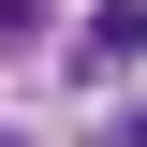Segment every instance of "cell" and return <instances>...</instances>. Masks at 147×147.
I'll return each mask as SVG.
<instances>
[{"mask_svg": "<svg viewBox=\"0 0 147 147\" xmlns=\"http://www.w3.org/2000/svg\"><path fill=\"white\" fill-rule=\"evenodd\" d=\"M132 59H147V0H103V15L74 30V88H118Z\"/></svg>", "mask_w": 147, "mask_h": 147, "instance_id": "6da1fadb", "label": "cell"}, {"mask_svg": "<svg viewBox=\"0 0 147 147\" xmlns=\"http://www.w3.org/2000/svg\"><path fill=\"white\" fill-rule=\"evenodd\" d=\"M0 147H30V132H0Z\"/></svg>", "mask_w": 147, "mask_h": 147, "instance_id": "7a4b0ae2", "label": "cell"}]
</instances>
